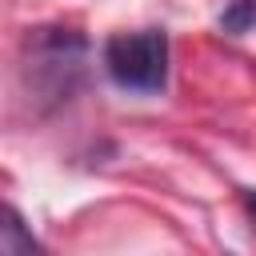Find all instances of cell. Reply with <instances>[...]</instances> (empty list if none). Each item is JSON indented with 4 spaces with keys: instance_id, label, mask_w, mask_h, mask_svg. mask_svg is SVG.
Wrapping results in <instances>:
<instances>
[{
    "instance_id": "6da1fadb",
    "label": "cell",
    "mask_w": 256,
    "mask_h": 256,
    "mask_svg": "<svg viewBox=\"0 0 256 256\" xmlns=\"http://www.w3.org/2000/svg\"><path fill=\"white\" fill-rule=\"evenodd\" d=\"M84 36L72 28H36L24 44V88L44 104H60L84 76Z\"/></svg>"
},
{
    "instance_id": "7a4b0ae2",
    "label": "cell",
    "mask_w": 256,
    "mask_h": 256,
    "mask_svg": "<svg viewBox=\"0 0 256 256\" xmlns=\"http://www.w3.org/2000/svg\"><path fill=\"white\" fill-rule=\"evenodd\" d=\"M104 68L128 92H160L164 80H168V32L140 28V32L108 36Z\"/></svg>"
},
{
    "instance_id": "3957f363",
    "label": "cell",
    "mask_w": 256,
    "mask_h": 256,
    "mask_svg": "<svg viewBox=\"0 0 256 256\" xmlns=\"http://www.w3.org/2000/svg\"><path fill=\"white\" fill-rule=\"evenodd\" d=\"M36 248V236L24 228L16 208H4V224H0V252L4 256H28Z\"/></svg>"
},
{
    "instance_id": "277c9868",
    "label": "cell",
    "mask_w": 256,
    "mask_h": 256,
    "mask_svg": "<svg viewBox=\"0 0 256 256\" xmlns=\"http://www.w3.org/2000/svg\"><path fill=\"white\" fill-rule=\"evenodd\" d=\"M248 28H256V0H232V4L220 12V32L244 36Z\"/></svg>"
},
{
    "instance_id": "5b68a950",
    "label": "cell",
    "mask_w": 256,
    "mask_h": 256,
    "mask_svg": "<svg viewBox=\"0 0 256 256\" xmlns=\"http://www.w3.org/2000/svg\"><path fill=\"white\" fill-rule=\"evenodd\" d=\"M248 208H252V216H256V192H248Z\"/></svg>"
}]
</instances>
